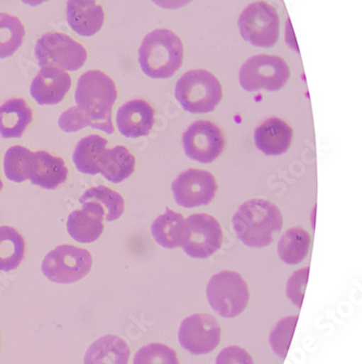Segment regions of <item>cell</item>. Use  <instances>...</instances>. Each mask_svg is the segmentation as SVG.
I'll return each instance as SVG.
<instances>
[{
    "label": "cell",
    "mask_w": 362,
    "mask_h": 364,
    "mask_svg": "<svg viewBox=\"0 0 362 364\" xmlns=\"http://www.w3.org/2000/svg\"><path fill=\"white\" fill-rule=\"evenodd\" d=\"M118 98L114 80L99 70H89L77 80L75 102L91 127L114 134L112 107Z\"/></svg>",
    "instance_id": "1"
},
{
    "label": "cell",
    "mask_w": 362,
    "mask_h": 364,
    "mask_svg": "<svg viewBox=\"0 0 362 364\" xmlns=\"http://www.w3.org/2000/svg\"><path fill=\"white\" fill-rule=\"evenodd\" d=\"M283 218L279 208L265 198H253L239 206L233 216L235 236L249 247H268L281 231Z\"/></svg>",
    "instance_id": "2"
},
{
    "label": "cell",
    "mask_w": 362,
    "mask_h": 364,
    "mask_svg": "<svg viewBox=\"0 0 362 364\" xmlns=\"http://www.w3.org/2000/svg\"><path fill=\"white\" fill-rule=\"evenodd\" d=\"M183 58L181 38L167 28L147 34L138 50L141 68L151 79H169L181 68Z\"/></svg>",
    "instance_id": "3"
},
{
    "label": "cell",
    "mask_w": 362,
    "mask_h": 364,
    "mask_svg": "<svg viewBox=\"0 0 362 364\" xmlns=\"http://www.w3.org/2000/svg\"><path fill=\"white\" fill-rule=\"evenodd\" d=\"M175 98L182 108L191 114L214 112L222 100V87L219 80L204 69L184 73L175 85Z\"/></svg>",
    "instance_id": "4"
},
{
    "label": "cell",
    "mask_w": 362,
    "mask_h": 364,
    "mask_svg": "<svg viewBox=\"0 0 362 364\" xmlns=\"http://www.w3.org/2000/svg\"><path fill=\"white\" fill-rule=\"evenodd\" d=\"M249 296L246 282L236 272L216 274L207 286V298L210 306L223 318H236L244 312Z\"/></svg>",
    "instance_id": "5"
},
{
    "label": "cell",
    "mask_w": 362,
    "mask_h": 364,
    "mask_svg": "<svg viewBox=\"0 0 362 364\" xmlns=\"http://www.w3.org/2000/svg\"><path fill=\"white\" fill-rule=\"evenodd\" d=\"M290 75V67L281 57L257 55L241 67L239 83L247 92H278L285 87Z\"/></svg>",
    "instance_id": "6"
},
{
    "label": "cell",
    "mask_w": 362,
    "mask_h": 364,
    "mask_svg": "<svg viewBox=\"0 0 362 364\" xmlns=\"http://www.w3.org/2000/svg\"><path fill=\"white\" fill-rule=\"evenodd\" d=\"M238 28L241 36L249 44L270 48L279 41V14L265 1L251 4L239 16Z\"/></svg>",
    "instance_id": "7"
},
{
    "label": "cell",
    "mask_w": 362,
    "mask_h": 364,
    "mask_svg": "<svg viewBox=\"0 0 362 364\" xmlns=\"http://www.w3.org/2000/svg\"><path fill=\"white\" fill-rule=\"evenodd\" d=\"M93 259L91 253L75 245H58L45 257L43 274L57 284L79 282L91 272Z\"/></svg>",
    "instance_id": "8"
},
{
    "label": "cell",
    "mask_w": 362,
    "mask_h": 364,
    "mask_svg": "<svg viewBox=\"0 0 362 364\" xmlns=\"http://www.w3.org/2000/svg\"><path fill=\"white\" fill-rule=\"evenodd\" d=\"M35 57L40 67H57L77 71L85 65L87 52L83 45L62 33H46L36 43Z\"/></svg>",
    "instance_id": "9"
},
{
    "label": "cell",
    "mask_w": 362,
    "mask_h": 364,
    "mask_svg": "<svg viewBox=\"0 0 362 364\" xmlns=\"http://www.w3.org/2000/svg\"><path fill=\"white\" fill-rule=\"evenodd\" d=\"M182 142L185 154L202 164L216 161L226 146V139L221 129L207 120H197L188 127Z\"/></svg>",
    "instance_id": "10"
},
{
    "label": "cell",
    "mask_w": 362,
    "mask_h": 364,
    "mask_svg": "<svg viewBox=\"0 0 362 364\" xmlns=\"http://www.w3.org/2000/svg\"><path fill=\"white\" fill-rule=\"evenodd\" d=\"M216 190L214 175L200 169H188L172 183L175 202L184 208L208 205L216 196Z\"/></svg>",
    "instance_id": "11"
},
{
    "label": "cell",
    "mask_w": 362,
    "mask_h": 364,
    "mask_svg": "<svg viewBox=\"0 0 362 364\" xmlns=\"http://www.w3.org/2000/svg\"><path fill=\"white\" fill-rule=\"evenodd\" d=\"M188 240L183 250L188 257L204 259L220 250L223 243V231L220 223L208 214H193L186 220Z\"/></svg>",
    "instance_id": "12"
},
{
    "label": "cell",
    "mask_w": 362,
    "mask_h": 364,
    "mask_svg": "<svg viewBox=\"0 0 362 364\" xmlns=\"http://www.w3.org/2000/svg\"><path fill=\"white\" fill-rule=\"evenodd\" d=\"M179 339L185 350L195 355H206L220 343V325L209 314H194L182 322Z\"/></svg>",
    "instance_id": "13"
},
{
    "label": "cell",
    "mask_w": 362,
    "mask_h": 364,
    "mask_svg": "<svg viewBox=\"0 0 362 364\" xmlns=\"http://www.w3.org/2000/svg\"><path fill=\"white\" fill-rule=\"evenodd\" d=\"M72 80L69 73L57 67H42L32 85L31 95L40 105H57L70 91Z\"/></svg>",
    "instance_id": "14"
},
{
    "label": "cell",
    "mask_w": 362,
    "mask_h": 364,
    "mask_svg": "<svg viewBox=\"0 0 362 364\" xmlns=\"http://www.w3.org/2000/svg\"><path fill=\"white\" fill-rule=\"evenodd\" d=\"M155 124V109L144 100H133L119 108L116 127L122 136L136 139L148 136Z\"/></svg>",
    "instance_id": "15"
},
{
    "label": "cell",
    "mask_w": 362,
    "mask_h": 364,
    "mask_svg": "<svg viewBox=\"0 0 362 364\" xmlns=\"http://www.w3.org/2000/svg\"><path fill=\"white\" fill-rule=\"evenodd\" d=\"M67 166L60 157L54 156L46 151L32 152L28 165V179L33 185L47 190H55L62 185L67 178Z\"/></svg>",
    "instance_id": "16"
},
{
    "label": "cell",
    "mask_w": 362,
    "mask_h": 364,
    "mask_svg": "<svg viewBox=\"0 0 362 364\" xmlns=\"http://www.w3.org/2000/svg\"><path fill=\"white\" fill-rule=\"evenodd\" d=\"M256 146L267 156H279L287 152L292 140V130L285 122L273 117L265 120L255 131Z\"/></svg>",
    "instance_id": "17"
},
{
    "label": "cell",
    "mask_w": 362,
    "mask_h": 364,
    "mask_svg": "<svg viewBox=\"0 0 362 364\" xmlns=\"http://www.w3.org/2000/svg\"><path fill=\"white\" fill-rule=\"evenodd\" d=\"M151 234L156 242L165 249H177L187 242L190 230L187 223L180 213L167 208L153 220Z\"/></svg>",
    "instance_id": "18"
},
{
    "label": "cell",
    "mask_w": 362,
    "mask_h": 364,
    "mask_svg": "<svg viewBox=\"0 0 362 364\" xmlns=\"http://www.w3.org/2000/svg\"><path fill=\"white\" fill-rule=\"evenodd\" d=\"M79 203L83 208L99 213L107 222L119 220L126 208V202L122 196L105 186L86 190L79 198Z\"/></svg>",
    "instance_id": "19"
},
{
    "label": "cell",
    "mask_w": 362,
    "mask_h": 364,
    "mask_svg": "<svg viewBox=\"0 0 362 364\" xmlns=\"http://www.w3.org/2000/svg\"><path fill=\"white\" fill-rule=\"evenodd\" d=\"M33 112L22 98H12L0 105V136L19 139L32 122Z\"/></svg>",
    "instance_id": "20"
},
{
    "label": "cell",
    "mask_w": 362,
    "mask_h": 364,
    "mask_svg": "<svg viewBox=\"0 0 362 364\" xmlns=\"http://www.w3.org/2000/svg\"><path fill=\"white\" fill-rule=\"evenodd\" d=\"M67 20L70 28L81 36H93L102 30L105 12L97 4L81 5L67 0Z\"/></svg>",
    "instance_id": "21"
},
{
    "label": "cell",
    "mask_w": 362,
    "mask_h": 364,
    "mask_svg": "<svg viewBox=\"0 0 362 364\" xmlns=\"http://www.w3.org/2000/svg\"><path fill=\"white\" fill-rule=\"evenodd\" d=\"M131 350L121 337L107 335L97 339L86 351L84 364H128Z\"/></svg>",
    "instance_id": "22"
},
{
    "label": "cell",
    "mask_w": 362,
    "mask_h": 364,
    "mask_svg": "<svg viewBox=\"0 0 362 364\" xmlns=\"http://www.w3.org/2000/svg\"><path fill=\"white\" fill-rule=\"evenodd\" d=\"M67 232L79 243H93L104 231V216L91 208L73 210L67 222Z\"/></svg>",
    "instance_id": "23"
},
{
    "label": "cell",
    "mask_w": 362,
    "mask_h": 364,
    "mask_svg": "<svg viewBox=\"0 0 362 364\" xmlns=\"http://www.w3.org/2000/svg\"><path fill=\"white\" fill-rule=\"evenodd\" d=\"M136 161L134 155L126 146L119 145L107 150L99 161V173L114 183L128 179L135 171Z\"/></svg>",
    "instance_id": "24"
},
{
    "label": "cell",
    "mask_w": 362,
    "mask_h": 364,
    "mask_svg": "<svg viewBox=\"0 0 362 364\" xmlns=\"http://www.w3.org/2000/svg\"><path fill=\"white\" fill-rule=\"evenodd\" d=\"M108 141L97 134L79 140L73 153V161L79 173L95 176L99 173V161L106 151Z\"/></svg>",
    "instance_id": "25"
},
{
    "label": "cell",
    "mask_w": 362,
    "mask_h": 364,
    "mask_svg": "<svg viewBox=\"0 0 362 364\" xmlns=\"http://www.w3.org/2000/svg\"><path fill=\"white\" fill-rule=\"evenodd\" d=\"M26 255V241L19 231L10 226L0 227V271L19 267Z\"/></svg>",
    "instance_id": "26"
},
{
    "label": "cell",
    "mask_w": 362,
    "mask_h": 364,
    "mask_svg": "<svg viewBox=\"0 0 362 364\" xmlns=\"http://www.w3.org/2000/svg\"><path fill=\"white\" fill-rule=\"evenodd\" d=\"M312 238L300 227L290 228L280 239L278 253L284 263L296 265L306 259L310 249Z\"/></svg>",
    "instance_id": "27"
},
{
    "label": "cell",
    "mask_w": 362,
    "mask_h": 364,
    "mask_svg": "<svg viewBox=\"0 0 362 364\" xmlns=\"http://www.w3.org/2000/svg\"><path fill=\"white\" fill-rule=\"evenodd\" d=\"M26 28L21 20L0 12V59L12 56L23 44Z\"/></svg>",
    "instance_id": "28"
},
{
    "label": "cell",
    "mask_w": 362,
    "mask_h": 364,
    "mask_svg": "<svg viewBox=\"0 0 362 364\" xmlns=\"http://www.w3.org/2000/svg\"><path fill=\"white\" fill-rule=\"evenodd\" d=\"M31 154L32 152L21 145L10 147L4 159V171L7 179L16 183H21L28 179L26 173Z\"/></svg>",
    "instance_id": "29"
},
{
    "label": "cell",
    "mask_w": 362,
    "mask_h": 364,
    "mask_svg": "<svg viewBox=\"0 0 362 364\" xmlns=\"http://www.w3.org/2000/svg\"><path fill=\"white\" fill-rule=\"evenodd\" d=\"M298 316H288L282 318L270 335V343L274 353L280 357L285 358L290 350V343L295 333Z\"/></svg>",
    "instance_id": "30"
},
{
    "label": "cell",
    "mask_w": 362,
    "mask_h": 364,
    "mask_svg": "<svg viewBox=\"0 0 362 364\" xmlns=\"http://www.w3.org/2000/svg\"><path fill=\"white\" fill-rule=\"evenodd\" d=\"M134 364H180L177 353L163 343H150L137 351Z\"/></svg>",
    "instance_id": "31"
},
{
    "label": "cell",
    "mask_w": 362,
    "mask_h": 364,
    "mask_svg": "<svg viewBox=\"0 0 362 364\" xmlns=\"http://www.w3.org/2000/svg\"><path fill=\"white\" fill-rule=\"evenodd\" d=\"M309 269H302L292 274L287 283V296L292 304L300 308L304 301L305 291L308 283Z\"/></svg>",
    "instance_id": "32"
},
{
    "label": "cell",
    "mask_w": 362,
    "mask_h": 364,
    "mask_svg": "<svg viewBox=\"0 0 362 364\" xmlns=\"http://www.w3.org/2000/svg\"><path fill=\"white\" fill-rule=\"evenodd\" d=\"M59 127L65 132H77L86 127H91V122L82 114L77 106H73L62 112L59 118Z\"/></svg>",
    "instance_id": "33"
},
{
    "label": "cell",
    "mask_w": 362,
    "mask_h": 364,
    "mask_svg": "<svg viewBox=\"0 0 362 364\" xmlns=\"http://www.w3.org/2000/svg\"><path fill=\"white\" fill-rule=\"evenodd\" d=\"M216 364H253V361L244 349L231 346L219 353Z\"/></svg>",
    "instance_id": "34"
},
{
    "label": "cell",
    "mask_w": 362,
    "mask_h": 364,
    "mask_svg": "<svg viewBox=\"0 0 362 364\" xmlns=\"http://www.w3.org/2000/svg\"><path fill=\"white\" fill-rule=\"evenodd\" d=\"M153 4H156L158 7L163 9H180L190 5L193 0H151Z\"/></svg>",
    "instance_id": "35"
},
{
    "label": "cell",
    "mask_w": 362,
    "mask_h": 364,
    "mask_svg": "<svg viewBox=\"0 0 362 364\" xmlns=\"http://www.w3.org/2000/svg\"><path fill=\"white\" fill-rule=\"evenodd\" d=\"M26 5L32 6V7H36V6L42 5V4L46 3L48 0H22Z\"/></svg>",
    "instance_id": "36"
},
{
    "label": "cell",
    "mask_w": 362,
    "mask_h": 364,
    "mask_svg": "<svg viewBox=\"0 0 362 364\" xmlns=\"http://www.w3.org/2000/svg\"><path fill=\"white\" fill-rule=\"evenodd\" d=\"M75 3L81 5H89V4H96V0H73Z\"/></svg>",
    "instance_id": "37"
},
{
    "label": "cell",
    "mask_w": 362,
    "mask_h": 364,
    "mask_svg": "<svg viewBox=\"0 0 362 364\" xmlns=\"http://www.w3.org/2000/svg\"><path fill=\"white\" fill-rule=\"evenodd\" d=\"M3 188H4L3 181H1V179H0V191H1V190H3Z\"/></svg>",
    "instance_id": "38"
}]
</instances>
